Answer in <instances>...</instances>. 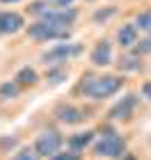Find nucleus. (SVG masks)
I'll use <instances>...</instances> for the list:
<instances>
[{
  "mask_svg": "<svg viewBox=\"0 0 151 160\" xmlns=\"http://www.w3.org/2000/svg\"><path fill=\"white\" fill-rule=\"evenodd\" d=\"M135 25H138V30L151 34V7L138 12V16H135Z\"/></svg>",
  "mask_w": 151,
  "mask_h": 160,
  "instance_id": "nucleus-18",
  "label": "nucleus"
},
{
  "mask_svg": "<svg viewBox=\"0 0 151 160\" xmlns=\"http://www.w3.org/2000/svg\"><path fill=\"white\" fill-rule=\"evenodd\" d=\"M28 37L34 39V41H67L71 37V32L67 28H57L53 23H46V21H34L25 28Z\"/></svg>",
  "mask_w": 151,
  "mask_h": 160,
  "instance_id": "nucleus-3",
  "label": "nucleus"
},
{
  "mask_svg": "<svg viewBox=\"0 0 151 160\" xmlns=\"http://www.w3.org/2000/svg\"><path fill=\"white\" fill-rule=\"evenodd\" d=\"M83 53V46L80 43H69V41H62V43H55L53 48H48L44 55H41V62L46 67H55V64H67L71 57H78Z\"/></svg>",
  "mask_w": 151,
  "mask_h": 160,
  "instance_id": "nucleus-5",
  "label": "nucleus"
},
{
  "mask_svg": "<svg viewBox=\"0 0 151 160\" xmlns=\"http://www.w3.org/2000/svg\"><path fill=\"white\" fill-rule=\"evenodd\" d=\"M62 144H64V135L60 133L57 128H46L41 130V133L34 137V151L41 156V158H53L55 153H60L62 151Z\"/></svg>",
  "mask_w": 151,
  "mask_h": 160,
  "instance_id": "nucleus-4",
  "label": "nucleus"
},
{
  "mask_svg": "<svg viewBox=\"0 0 151 160\" xmlns=\"http://www.w3.org/2000/svg\"><path fill=\"white\" fill-rule=\"evenodd\" d=\"M126 85V78L119 73H101V76H83V82L78 85V92L85 98L92 101H105L114 96L121 87Z\"/></svg>",
  "mask_w": 151,
  "mask_h": 160,
  "instance_id": "nucleus-1",
  "label": "nucleus"
},
{
  "mask_svg": "<svg viewBox=\"0 0 151 160\" xmlns=\"http://www.w3.org/2000/svg\"><path fill=\"white\" fill-rule=\"evenodd\" d=\"M94 156L96 158H108V160H119L126 153V140L114 130H108L105 135H101L94 142Z\"/></svg>",
  "mask_w": 151,
  "mask_h": 160,
  "instance_id": "nucleus-2",
  "label": "nucleus"
},
{
  "mask_svg": "<svg viewBox=\"0 0 151 160\" xmlns=\"http://www.w3.org/2000/svg\"><path fill=\"white\" fill-rule=\"evenodd\" d=\"M9 160H41V156L34 151V147H21L18 151H14Z\"/></svg>",
  "mask_w": 151,
  "mask_h": 160,
  "instance_id": "nucleus-19",
  "label": "nucleus"
},
{
  "mask_svg": "<svg viewBox=\"0 0 151 160\" xmlns=\"http://www.w3.org/2000/svg\"><path fill=\"white\" fill-rule=\"evenodd\" d=\"M131 53L140 55V57H142V55H149V53H151V34H149V37H144V39H140V41L131 48Z\"/></svg>",
  "mask_w": 151,
  "mask_h": 160,
  "instance_id": "nucleus-20",
  "label": "nucleus"
},
{
  "mask_svg": "<svg viewBox=\"0 0 151 160\" xmlns=\"http://www.w3.org/2000/svg\"><path fill=\"white\" fill-rule=\"evenodd\" d=\"M50 7H55V9H64V7H71L76 2V0H46Z\"/></svg>",
  "mask_w": 151,
  "mask_h": 160,
  "instance_id": "nucleus-23",
  "label": "nucleus"
},
{
  "mask_svg": "<svg viewBox=\"0 0 151 160\" xmlns=\"http://www.w3.org/2000/svg\"><path fill=\"white\" fill-rule=\"evenodd\" d=\"M21 87L16 80H3L0 82V98L3 101H12V98H18L21 96Z\"/></svg>",
  "mask_w": 151,
  "mask_h": 160,
  "instance_id": "nucleus-16",
  "label": "nucleus"
},
{
  "mask_svg": "<svg viewBox=\"0 0 151 160\" xmlns=\"http://www.w3.org/2000/svg\"><path fill=\"white\" fill-rule=\"evenodd\" d=\"M80 16V12L76 9V7H64V9H55V7H48V9L39 16V21H46V23H53L57 28H69L78 21Z\"/></svg>",
  "mask_w": 151,
  "mask_h": 160,
  "instance_id": "nucleus-7",
  "label": "nucleus"
},
{
  "mask_svg": "<svg viewBox=\"0 0 151 160\" xmlns=\"http://www.w3.org/2000/svg\"><path fill=\"white\" fill-rule=\"evenodd\" d=\"M117 5H108V7H98V9L92 14V21H94V25H105L110 18L117 16Z\"/></svg>",
  "mask_w": 151,
  "mask_h": 160,
  "instance_id": "nucleus-17",
  "label": "nucleus"
},
{
  "mask_svg": "<svg viewBox=\"0 0 151 160\" xmlns=\"http://www.w3.org/2000/svg\"><path fill=\"white\" fill-rule=\"evenodd\" d=\"M138 41H140V30H138V25H135V23H124V25L117 28V43L121 48L131 50Z\"/></svg>",
  "mask_w": 151,
  "mask_h": 160,
  "instance_id": "nucleus-12",
  "label": "nucleus"
},
{
  "mask_svg": "<svg viewBox=\"0 0 151 160\" xmlns=\"http://www.w3.org/2000/svg\"><path fill=\"white\" fill-rule=\"evenodd\" d=\"M48 7H50V5L46 2V0H34V2H32L30 7H28V12H30L32 16H37V18H39L41 14H44V12L48 9Z\"/></svg>",
  "mask_w": 151,
  "mask_h": 160,
  "instance_id": "nucleus-21",
  "label": "nucleus"
},
{
  "mask_svg": "<svg viewBox=\"0 0 151 160\" xmlns=\"http://www.w3.org/2000/svg\"><path fill=\"white\" fill-rule=\"evenodd\" d=\"M89 62H92V67H96V69L110 67V64L114 62L112 43L108 41V39L96 41V43H94V48H92V53H89Z\"/></svg>",
  "mask_w": 151,
  "mask_h": 160,
  "instance_id": "nucleus-9",
  "label": "nucleus"
},
{
  "mask_svg": "<svg viewBox=\"0 0 151 160\" xmlns=\"http://www.w3.org/2000/svg\"><path fill=\"white\" fill-rule=\"evenodd\" d=\"M25 18L23 14L14 12V9H3L0 12V37L3 34H16L21 30H25Z\"/></svg>",
  "mask_w": 151,
  "mask_h": 160,
  "instance_id": "nucleus-10",
  "label": "nucleus"
},
{
  "mask_svg": "<svg viewBox=\"0 0 151 160\" xmlns=\"http://www.w3.org/2000/svg\"><path fill=\"white\" fill-rule=\"evenodd\" d=\"M53 117L60 121V123H64V126H78V123H83L85 112H83L78 105L62 101V103H57V105L53 108Z\"/></svg>",
  "mask_w": 151,
  "mask_h": 160,
  "instance_id": "nucleus-8",
  "label": "nucleus"
},
{
  "mask_svg": "<svg viewBox=\"0 0 151 160\" xmlns=\"http://www.w3.org/2000/svg\"><path fill=\"white\" fill-rule=\"evenodd\" d=\"M117 69H119V71H124V73H138V71L144 69V64H142V57H140V55H135V53H126V55H121V57H119Z\"/></svg>",
  "mask_w": 151,
  "mask_h": 160,
  "instance_id": "nucleus-13",
  "label": "nucleus"
},
{
  "mask_svg": "<svg viewBox=\"0 0 151 160\" xmlns=\"http://www.w3.org/2000/svg\"><path fill=\"white\" fill-rule=\"evenodd\" d=\"M119 160H135V156H133V153H128V151H126V153H124V156H121Z\"/></svg>",
  "mask_w": 151,
  "mask_h": 160,
  "instance_id": "nucleus-26",
  "label": "nucleus"
},
{
  "mask_svg": "<svg viewBox=\"0 0 151 160\" xmlns=\"http://www.w3.org/2000/svg\"><path fill=\"white\" fill-rule=\"evenodd\" d=\"M140 94H142V96H144L147 101H151V80H144V82H142Z\"/></svg>",
  "mask_w": 151,
  "mask_h": 160,
  "instance_id": "nucleus-24",
  "label": "nucleus"
},
{
  "mask_svg": "<svg viewBox=\"0 0 151 160\" xmlns=\"http://www.w3.org/2000/svg\"><path fill=\"white\" fill-rule=\"evenodd\" d=\"M138 101H140L138 94H135V92H128L126 96H121L117 103L108 110V119H110V121H128V119L133 117L135 108H138Z\"/></svg>",
  "mask_w": 151,
  "mask_h": 160,
  "instance_id": "nucleus-6",
  "label": "nucleus"
},
{
  "mask_svg": "<svg viewBox=\"0 0 151 160\" xmlns=\"http://www.w3.org/2000/svg\"><path fill=\"white\" fill-rule=\"evenodd\" d=\"M16 2H21V0H0V5H16Z\"/></svg>",
  "mask_w": 151,
  "mask_h": 160,
  "instance_id": "nucleus-27",
  "label": "nucleus"
},
{
  "mask_svg": "<svg viewBox=\"0 0 151 160\" xmlns=\"http://www.w3.org/2000/svg\"><path fill=\"white\" fill-rule=\"evenodd\" d=\"M48 160H83V156L76 153V151H71V149H67V151H60V153H55L53 158H48Z\"/></svg>",
  "mask_w": 151,
  "mask_h": 160,
  "instance_id": "nucleus-22",
  "label": "nucleus"
},
{
  "mask_svg": "<svg viewBox=\"0 0 151 160\" xmlns=\"http://www.w3.org/2000/svg\"><path fill=\"white\" fill-rule=\"evenodd\" d=\"M94 140H96L94 130H78V133H73V135L67 137V149L76 151V153H83L87 147L94 144Z\"/></svg>",
  "mask_w": 151,
  "mask_h": 160,
  "instance_id": "nucleus-11",
  "label": "nucleus"
},
{
  "mask_svg": "<svg viewBox=\"0 0 151 160\" xmlns=\"http://www.w3.org/2000/svg\"><path fill=\"white\" fill-rule=\"evenodd\" d=\"M85 2H96V0H85Z\"/></svg>",
  "mask_w": 151,
  "mask_h": 160,
  "instance_id": "nucleus-28",
  "label": "nucleus"
},
{
  "mask_svg": "<svg viewBox=\"0 0 151 160\" xmlns=\"http://www.w3.org/2000/svg\"><path fill=\"white\" fill-rule=\"evenodd\" d=\"M44 78H46V82H48L50 87H57V85H62L64 80L69 78V67H67V64H55V67H48L46 73H44Z\"/></svg>",
  "mask_w": 151,
  "mask_h": 160,
  "instance_id": "nucleus-14",
  "label": "nucleus"
},
{
  "mask_svg": "<svg viewBox=\"0 0 151 160\" xmlns=\"http://www.w3.org/2000/svg\"><path fill=\"white\" fill-rule=\"evenodd\" d=\"M16 144H18V140H16V137H5V140H0V149H5V147H9V149H14V147H16Z\"/></svg>",
  "mask_w": 151,
  "mask_h": 160,
  "instance_id": "nucleus-25",
  "label": "nucleus"
},
{
  "mask_svg": "<svg viewBox=\"0 0 151 160\" xmlns=\"http://www.w3.org/2000/svg\"><path fill=\"white\" fill-rule=\"evenodd\" d=\"M14 80H16L21 87H34V85L39 82V73H37V69H32L30 64H25V67H21L16 71Z\"/></svg>",
  "mask_w": 151,
  "mask_h": 160,
  "instance_id": "nucleus-15",
  "label": "nucleus"
}]
</instances>
